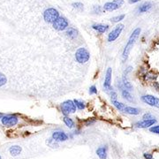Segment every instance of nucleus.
Masks as SVG:
<instances>
[{"label": "nucleus", "mask_w": 159, "mask_h": 159, "mask_svg": "<svg viewBox=\"0 0 159 159\" xmlns=\"http://www.w3.org/2000/svg\"><path fill=\"white\" fill-rule=\"evenodd\" d=\"M141 33V29H136L134 30V32L132 33V34L129 37V40L127 41V43L125 44V49L123 51V54H122V59L123 61H125L127 59V57L129 56V53H130L131 50L133 48L134 44L135 43V41L138 38L139 34Z\"/></svg>", "instance_id": "obj_1"}, {"label": "nucleus", "mask_w": 159, "mask_h": 159, "mask_svg": "<svg viewBox=\"0 0 159 159\" xmlns=\"http://www.w3.org/2000/svg\"><path fill=\"white\" fill-rule=\"evenodd\" d=\"M89 57H90L89 52L85 48L81 47V48H79L76 51V53H75V59L80 64H85V63H87L89 60Z\"/></svg>", "instance_id": "obj_2"}, {"label": "nucleus", "mask_w": 159, "mask_h": 159, "mask_svg": "<svg viewBox=\"0 0 159 159\" xmlns=\"http://www.w3.org/2000/svg\"><path fill=\"white\" fill-rule=\"evenodd\" d=\"M59 18V12L55 8H48L43 12V19L46 22L53 23Z\"/></svg>", "instance_id": "obj_3"}, {"label": "nucleus", "mask_w": 159, "mask_h": 159, "mask_svg": "<svg viewBox=\"0 0 159 159\" xmlns=\"http://www.w3.org/2000/svg\"><path fill=\"white\" fill-rule=\"evenodd\" d=\"M76 105L74 103V101L72 100H67L66 102H64L61 104V111L64 115H69V114L74 113L76 111Z\"/></svg>", "instance_id": "obj_4"}, {"label": "nucleus", "mask_w": 159, "mask_h": 159, "mask_svg": "<svg viewBox=\"0 0 159 159\" xmlns=\"http://www.w3.org/2000/svg\"><path fill=\"white\" fill-rule=\"evenodd\" d=\"M141 99L142 102L147 103L148 105L159 109V98L157 97L151 96V95H145V96H142Z\"/></svg>", "instance_id": "obj_5"}, {"label": "nucleus", "mask_w": 159, "mask_h": 159, "mask_svg": "<svg viewBox=\"0 0 159 159\" xmlns=\"http://www.w3.org/2000/svg\"><path fill=\"white\" fill-rule=\"evenodd\" d=\"M124 1L123 0H114L112 2H107L103 6V10L107 11H111L119 9V7L123 6Z\"/></svg>", "instance_id": "obj_6"}, {"label": "nucleus", "mask_w": 159, "mask_h": 159, "mask_svg": "<svg viewBox=\"0 0 159 159\" xmlns=\"http://www.w3.org/2000/svg\"><path fill=\"white\" fill-rule=\"evenodd\" d=\"M19 122V119L15 115H6L2 118V124L6 126H12L15 125Z\"/></svg>", "instance_id": "obj_7"}, {"label": "nucleus", "mask_w": 159, "mask_h": 159, "mask_svg": "<svg viewBox=\"0 0 159 159\" xmlns=\"http://www.w3.org/2000/svg\"><path fill=\"white\" fill-rule=\"evenodd\" d=\"M52 25H53L54 29H56L57 31H63L68 27V21L66 18L59 17Z\"/></svg>", "instance_id": "obj_8"}, {"label": "nucleus", "mask_w": 159, "mask_h": 159, "mask_svg": "<svg viewBox=\"0 0 159 159\" xmlns=\"http://www.w3.org/2000/svg\"><path fill=\"white\" fill-rule=\"evenodd\" d=\"M111 75H112V69L109 67L106 71L105 74V79H104V83H103V88L106 92H111L113 89L111 88Z\"/></svg>", "instance_id": "obj_9"}, {"label": "nucleus", "mask_w": 159, "mask_h": 159, "mask_svg": "<svg viewBox=\"0 0 159 159\" xmlns=\"http://www.w3.org/2000/svg\"><path fill=\"white\" fill-rule=\"evenodd\" d=\"M124 29V25L123 24H119L118 26H116V28L109 34L108 35V41L110 43H111V42H114L115 40L117 39L118 37H119L120 34H121V32H122V30Z\"/></svg>", "instance_id": "obj_10"}, {"label": "nucleus", "mask_w": 159, "mask_h": 159, "mask_svg": "<svg viewBox=\"0 0 159 159\" xmlns=\"http://www.w3.org/2000/svg\"><path fill=\"white\" fill-rule=\"evenodd\" d=\"M52 138L57 142H66L68 140V135L63 131H55L52 134Z\"/></svg>", "instance_id": "obj_11"}, {"label": "nucleus", "mask_w": 159, "mask_h": 159, "mask_svg": "<svg viewBox=\"0 0 159 159\" xmlns=\"http://www.w3.org/2000/svg\"><path fill=\"white\" fill-rule=\"evenodd\" d=\"M157 120L156 119H143L142 121H139L135 124V126L137 128H148V127H150L151 125H154L156 124Z\"/></svg>", "instance_id": "obj_12"}, {"label": "nucleus", "mask_w": 159, "mask_h": 159, "mask_svg": "<svg viewBox=\"0 0 159 159\" xmlns=\"http://www.w3.org/2000/svg\"><path fill=\"white\" fill-rule=\"evenodd\" d=\"M119 89H120V91H121V95H122V97H123V98H125L126 101H128V102H134V97L131 95L130 91H128L127 89H125V88L123 87L122 82L119 84Z\"/></svg>", "instance_id": "obj_13"}, {"label": "nucleus", "mask_w": 159, "mask_h": 159, "mask_svg": "<svg viewBox=\"0 0 159 159\" xmlns=\"http://www.w3.org/2000/svg\"><path fill=\"white\" fill-rule=\"evenodd\" d=\"M97 155L100 159L107 158V147L106 146L99 147L97 149Z\"/></svg>", "instance_id": "obj_14"}, {"label": "nucleus", "mask_w": 159, "mask_h": 159, "mask_svg": "<svg viewBox=\"0 0 159 159\" xmlns=\"http://www.w3.org/2000/svg\"><path fill=\"white\" fill-rule=\"evenodd\" d=\"M92 29L97 30L98 33H105L109 29L108 25H103V24H95L92 26Z\"/></svg>", "instance_id": "obj_15"}, {"label": "nucleus", "mask_w": 159, "mask_h": 159, "mask_svg": "<svg viewBox=\"0 0 159 159\" xmlns=\"http://www.w3.org/2000/svg\"><path fill=\"white\" fill-rule=\"evenodd\" d=\"M22 151V148L21 147L18 146V145H14V146H11V148H9V152L11 154L12 157H17L21 153Z\"/></svg>", "instance_id": "obj_16"}, {"label": "nucleus", "mask_w": 159, "mask_h": 159, "mask_svg": "<svg viewBox=\"0 0 159 159\" xmlns=\"http://www.w3.org/2000/svg\"><path fill=\"white\" fill-rule=\"evenodd\" d=\"M124 111H125V113L130 114V115H138L141 112V111L139 109L134 108V107H131V106H125Z\"/></svg>", "instance_id": "obj_17"}, {"label": "nucleus", "mask_w": 159, "mask_h": 159, "mask_svg": "<svg viewBox=\"0 0 159 159\" xmlns=\"http://www.w3.org/2000/svg\"><path fill=\"white\" fill-rule=\"evenodd\" d=\"M66 34V35L68 36L70 39H75L78 36V31L75 29H74V28H70L69 29H67Z\"/></svg>", "instance_id": "obj_18"}, {"label": "nucleus", "mask_w": 159, "mask_h": 159, "mask_svg": "<svg viewBox=\"0 0 159 159\" xmlns=\"http://www.w3.org/2000/svg\"><path fill=\"white\" fill-rule=\"evenodd\" d=\"M122 84H123V87L125 88V89H127V90L130 91V92L133 90V86L128 81V80H127L125 75H123V77H122Z\"/></svg>", "instance_id": "obj_19"}, {"label": "nucleus", "mask_w": 159, "mask_h": 159, "mask_svg": "<svg viewBox=\"0 0 159 159\" xmlns=\"http://www.w3.org/2000/svg\"><path fill=\"white\" fill-rule=\"evenodd\" d=\"M151 7H152V4L149 3V2H146V3L142 4V6L139 7L138 10H139L140 12H146V11H148V10H150Z\"/></svg>", "instance_id": "obj_20"}, {"label": "nucleus", "mask_w": 159, "mask_h": 159, "mask_svg": "<svg viewBox=\"0 0 159 159\" xmlns=\"http://www.w3.org/2000/svg\"><path fill=\"white\" fill-rule=\"evenodd\" d=\"M63 121H64V123L66 124V125L69 127V128H73L74 126V120L72 119H70L69 117H65L64 119H63Z\"/></svg>", "instance_id": "obj_21"}, {"label": "nucleus", "mask_w": 159, "mask_h": 159, "mask_svg": "<svg viewBox=\"0 0 159 159\" xmlns=\"http://www.w3.org/2000/svg\"><path fill=\"white\" fill-rule=\"evenodd\" d=\"M111 102H112V104H113L114 106L118 109V110H119V111H124V110H125V108L124 103L119 102V101H111Z\"/></svg>", "instance_id": "obj_22"}, {"label": "nucleus", "mask_w": 159, "mask_h": 159, "mask_svg": "<svg viewBox=\"0 0 159 159\" xmlns=\"http://www.w3.org/2000/svg\"><path fill=\"white\" fill-rule=\"evenodd\" d=\"M74 103H75V105H76V108L78 109V110H83V109H85L86 105H85V102H83V101H80V100H74Z\"/></svg>", "instance_id": "obj_23"}, {"label": "nucleus", "mask_w": 159, "mask_h": 159, "mask_svg": "<svg viewBox=\"0 0 159 159\" xmlns=\"http://www.w3.org/2000/svg\"><path fill=\"white\" fill-rule=\"evenodd\" d=\"M47 144H48L50 147H51V148H57V147H58V143H57V142H56L52 137H51V139H49V140L47 141Z\"/></svg>", "instance_id": "obj_24"}, {"label": "nucleus", "mask_w": 159, "mask_h": 159, "mask_svg": "<svg viewBox=\"0 0 159 159\" xmlns=\"http://www.w3.org/2000/svg\"><path fill=\"white\" fill-rule=\"evenodd\" d=\"M124 18H125V15H124V14H121V15H119V16L111 18V20L112 22H119V21H121L122 20H124Z\"/></svg>", "instance_id": "obj_25"}, {"label": "nucleus", "mask_w": 159, "mask_h": 159, "mask_svg": "<svg viewBox=\"0 0 159 159\" xmlns=\"http://www.w3.org/2000/svg\"><path fill=\"white\" fill-rule=\"evenodd\" d=\"M110 95H111V101H117V98H118V94H117V92L115 90H112L110 92Z\"/></svg>", "instance_id": "obj_26"}, {"label": "nucleus", "mask_w": 159, "mask_h": 159, "mask_svg": "<svg viewBox=\"0 0 159 159\" xmlns=\"http://www.w3.org/2000/svg\"><path fill=\"white\" fill-rule=\"evenodd\" d=\"M149 131L151 133H154V134H159V125H153L149 128Z\"/></svg>", "instance_id": "obj_27"}, {"label": "nucleus", "mask_w": 159, "mask_h": 159, "mask_svg": "<svg viewBox=\"0 0 159 159\" xmlns=\"http://www.w3.org/2000/svg\"><path fill=\"white\" fill-rule=\"evenodd\" d=\"M6 83V77L3 74H0V87L4 86Z\"/></svg>", "instance_id": "obj_28"}, {"label": "nucleus", "mask_w": 159, "mask_h": 159, "mask_svg": "<svg viewBox=\"0 0 159 159\" xmlns=\"http://www.w3.org/2000/svg\"><path fill=\"white\" fill-rule=\"evenodd\" d=\"M89 94L90 95H94V94H97V89L96 86H91L89 88Z\"/></svg>", "instance_id": "obj_29"}, {"label": "nucleus", "mask_w": 159, "mask_h": 159, "mask_svg": "<svg viewBox=\"0 0 159 159\" xmlns=\"http://www.w3.org/2000/svg\"><path fill=\"white\" fill-rule=\"evenodd\" d=\"M143 119H145V120H147V119H155V118H154L152 114L146 113L143 115Z\"/></svg>", "instance_id": "obj_30"}, {"label": "nucleus", "mask_w": 159, "mask_h": 159, "mask_svg": "<svg viewBox=\"0 0 159 159\" xmlns=\"http://www.w3.org/2000/svg\"><path fill=\"white\" fill-rule=\"evenodd\" d=\"M73 6H74V8H76V9H82L83 8V5L81 3H74Z\"/></svg>", "instance_id": "obj_31"}, {"label": "nucleus", "mask_w": 159, "mask_h": 159, "mask_svg": "<svg viewBox=\"0 0 159 159\" xmlns=\"http://www.w3.org/2000/svg\"><path fill=\"white\" fill-rule=\"evenodd\" d=\"M95 122H96V119H94L93 118H92V119H88V120H87V121L85 122V124H86V125H92L93 123H95Z\"/></svg>", "instance_id": "obj_32"}, {"label": "nucleus", "mask_w": 159, "mask_h": 159, "mask_svg": "<svg viewBox=\"0 0 159 159\" xmlns=\"http://www.w3.org/2000/svg\"><path fill=\"white\" fill-rule=\"evenodd\" d=\"M143 156H144V158L145 159H152L153 158V156H152V154L144 153L143 154Z\"/></svg>", "instance_id": "obj_33"}, {"label": "nucleus", "mask_w": 159, "mask_h": 159, "mask_svg": "<svg viewBox=\"0 0 159 159\" xmlns=\"http://www.w3.org/2000/svg\"><path fill=\"white\" fill-rule=\"evenodd\" d=\"M140 0H128V2L130 3V4H134V3H137V2H139Z\"/></svg>", "instance_id": "obj_34"}, {"label": "nucleus", "mask_w": 159, "mask_h": 159, "mask_svg": "<svg viewBox=\"0 0 159 159\" xmlns=\"http://www.w3.org/2000/svg\"><path fill=\"white\" fill-rule=\"evenodd\" d=\"M100 9H101V7H99V6L95 7V11H98V12H100Z\"/></svg>", "instance_id": "obj_35"}, {"label": "nucleus", "mask_w": 159, "mask_h": 159, "mask_svg": "<svg viewBox=\"0 0 159 159\" xmlns=\"http://www.w3.org/2000/svg\"><path fill=\"white\" fill-rule=\"evenodd\" d=\"M1 117H2V115H1V114H0V118H1Z\"/></svg>", "instance_id": "obj_36"}, {"label": "nucleus", "mask_w": 159, "mask_h": 159, "mask_svg": "<svg viewBox=\"0 0 159 159\" xmlns=\"http://www.w3.org/2000/svg\"><path fill=\"white\" fill-rule=\"evenodd\" d=\"M0 159H2V157H1V156H0Z\"/></svg>", "instance_id": "obj_37"}, {"label": "nucleus", "mask_w": 159, "mask_h": 159, "mask_svg": "<svg viewBox=\"0 0 159 159\" xmlns=\"http://www.w3.org/2000/svg\"><path fill=\"white\" fill-rule=\"evenodd\" d=\"M152 159H154V158H152Z\"/></svg>", "instance_id": "obj_38"}]
</instances>
